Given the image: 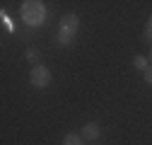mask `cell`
<instances>
[{
    "instance_id": "1",
    "label": "cell",
    "mask_w": 152,
    "mask_h": 145,
    "mask_svg": "<svg viewBox=\"0 0 152 145\" xmlns=\"http://www.w3.org/2000/svg\"><path fill=\"white\" fill-rule=\"evenodd\" d=\"M77 24H80L77 15H72V12L63 15L61 17V27H58V31H56V44L63 46V48L72 46L75 44V34H77Z\"/></svg>"
},
{
    "instance_id": "2",
    "label": "cell",
    "mask_w": 152,
    "mask_h": 145,
    "mask_svg": "<svg viewBox=\"0 0 152 145\" xmlns=\"http://www.w3.org/2000/svg\"><path fill=\"white\" fill-rule=\"evenodd\" d=\"M44 17H46V7L44 3H39V0H27V3H22V20L29 24V27H39L44 22Z\"/></svg>"
},
{
    "instance_id": "3",
    "label": "cell",
    "mask_w": 152,
    "mask_h": 145,
    "mask_svg": "<svg viewBox=\"0 0 152 145\" xmlns=\"http://www.w3.org/2000/svg\"><path fill=\"white\" fill-rule=\"evenodd\" d=\"M29 80H31V85L36 87V89H44V87H48V82H51V70L46 68V65H34L31 68V72H29Z\"/></svg>"
},
{
    "instance_id": "4",
    "label": "cell",
    "mask_w": 152,
    "mask_h": 145,
    "mask_svg": "<svg viewBox=\"0 0 152 145\" xmlns=\"http://www.w3.org/2000/svg\"><path fill=\"white\" fill-rule=\"evenodd\" d=\"M80 135H82L85 140H99V135H102V128H99V126L92 121V123H85V126H82Z\"/></svg>"
},
{
    "instance_id": "5",
    "label": "cell",
    "mask_w": 152,
    "mask_h": 145,
    "mask_svg": "<svg viewBox=\"0 0 152 145\" xmlns=\"http://www.w3.org/2000/svg\"><path fill=\"white\" fill-rule=\"evenodd\" d=\"M133 68L145 72V70L150 68V58H147V56H135V58H133Z\"/></svg>"
},
{
    "instance_id": "6",
    "label": "cell",
    "mask_w": 152,
    "mask_h": 145,
    "mask_svg": "<svg viewBox=\"0 0 152 145\" xmlns=\"http://www.w3.org/2000/svg\"><path fill=\"white\" fill-rule=\"evenodd\" d=\"M63 145H85V138L77 135V133H68L63 138Z\"/></svg>"
},
{
    "instance_id": "7",
    "label": "cell",
    "mask_w": 152,
    "mask_h": 145,
    "mask_svg": "<svg viewBox=\"0 0 152 145\" xmlns=\"http://www.w3.org/2000/svg\"><path fill=\"white\" fill-rule=\"evenodd\" d=\"M24 56H27V61H31V63H39V58H41V53L36 51V48H31V46H29V48L24 51Z\"/></svg>"
},
{
    "instance_id": "8",
    "label": "cell",
    "mask_w": 152,
    "mask_h": 145,
    "mask_svg": "<svg viewBox=\"0 0 152 145\" xmlns=\"http://www.w3.org/2000/svg\"><path fill=\"white\" fill-rule=\"evenodd\" d=\"M145 39H147V41H152V15H150L147 27H145Z\"/></svg>"
},
{
    "instance_id": "9",
    "label": "cell",
    "mask_w": 152,
    "mask_h": 145,
    "mask_svg": "<svg viewBox=\"0 0 152 145\" xmlns=\"http://www.w3.org/2000/svg\"><path fill=\"white\" fill-rule=\"evenodd\" d=\"M145 82H147V85L152 87V65H150V68L145 70Z\"/></svg>"
},
{
    "instance_id": "10",
    "label": "cell",
    "mask_w": 152,
    "mask_h": 145,
    "mask_svg": "<svg viewBox=\"0 0 152 145\" xmlns=\"http://www.w3.org/2000/svg\"><path fill=\"white\" fill-rule=\"evenodd\" d=\"M150 58H152V48H150Z\"/></svg>"
}]
</instances>
